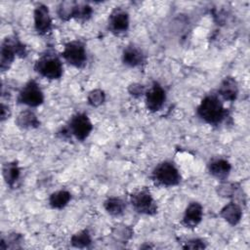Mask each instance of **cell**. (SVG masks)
<instances>
[{
    "label": "cell",
    "instance_id": "obj_1",
    "mask_svg": "<svg viewBox=\"0 0 250 250\" xmlns=\"http://www.w3.org/2000/svg\"><path fill=\"white\" fill-rule=\"evenodd\" d=\"M197 114L206 123L218 125L227 117L228 111L219 97L211 94L201 101L197 107Z\"/></svg>",
    "mask_w": 250,
    "mask_h": 250
},
{
    "label": "cell",
    "instance_id": "obj_2",
    "mask_svg": "<svg viewBox=\"0 0 250 250\" xmlns=\"http://www.w3.org/2000/svg\"><path fill=\"white\" fill-rule=\"evenodd\" d=\"M34 69L41 76L48 79H60L62 75L63 67L60 58L53 52H46L36 61Z\"/></svg>",
    "mask_w": 250,
    "mask_h": 250
},
{
    "label": "cell",
    "instance_id": "obj_3",
    "mask_svg": "<svg viewBox=\"0 0 250 250\" xmlns=\"http://www.w3.org/2000/svg\"><path fill=\"white\" fill-rule=\"evenodd\" d=\"M17 55L20 57H25V46L17 37L7 36L2 42L0 52V68L2 71L8 70Z\"/></svg>",
    "mask_w": 250,
    "mask_h": 250
},
{
    "label": "cell",
    "instance_id": "obj_4",
    "mask_svg": "<svg viewBox=\"0 0 250 250\" xmlns=\"http://www.w3.org/2000/svg\"><path fill=\"white\" fill-rule=\"evenodd\" d=\"M151 178L156 185L165 187H174L181 182V174L178 168L169 161L159 163L153 169Z\"/></svg>",
    "mask_w": 250,
    "mask_h": 250
},
{
    "label": "cell",
    "instance_id": "obj_5",
    "mask_svg": "<svg viewBox=\"0 0 250 250\" xmlns=\"http://www.w3.org/2000/svg\"><path fill=\"white\" fill-rule=\"evenodd\" d=\"M62 58L75 67H82L87 61L85 45L81 41H70L64 45L62 53Z\"/></svg>",
    "mask_w": 250,
    "mask_h": 250
},
{
    "label": "cell",
    "instance_id": "obj_6",
    "mask_svg": "<svg viewBox=\"0 0 250 250\" xmlns=\"http://www.w3.org/2000/svg\"><path fill=\"white\" fill-rule=\"evenodd\" d=\"M65 129L78 141H84L92 132L93 124L85 113H76L71 117Z\"/></svg>",
    "mask_w": 250,
    "mask_h": 250
},
{
    "label": "cell",
    "instance_id": "obj_7",
    "mask_svg": "<svg viewBox=\"0 0 250 250\" xmlns=\"http://www.w3.org/2000/svg\"><path fill=\"white\" fill-rule=\"evenodd\" d=\"M131 204L135 211L144 215H154L157 212V206L147 189H141L132 193Z\"/></svg>",
    "mask_w": 250,
    "mask_h": 250
},
{
    "label": "cell",
    "instance_id": "obj_8",
    "mask_svg": "<svg viewBox=\"0 0 250 250\" xmlns=\"http://www.w3.org/2000/svg\"><path fill=\"white\" fill-rule=\"evenodd\" d=\"M18 102L28 106H38L44 102V95L39 85L34 80H29L20 91Z\"/></svg>",
    "mask_w": 250,
    "mask_h": 250
},
{
    "label": "cell",
    "instance_id": "obj_9",
    "mask_svg": "<svg viewBox=\"0 0 250 250\" xmlns=\"http://www.w3.org/2000/svg\"><path fill=\"white\" fill-rule=\"evenodd\" d=\"M166 100V93L164 89L156 82L146 92V104L148 110L155 112L161 109Z\"/></svg>",
    "mask_w": 250,
    "mask_h": 250
},
{
    "label": "cell",
    "instance_id": "obj_10",
    "mask_svg": "<svg viewBox=\"0 0 250 250\" xmlns=\"http://www.w3.org/2000/svg\"><path fill=\"white\" fill-rule=\"evenodd\" d=\"M34 26L39 34H46L52 29V18L49 9L44 4H38L34 9Z\"/></svg>",
    "mask_w": 250,
    "mask_h": 250
},
{
    "label": "cell",
    "instance_id": "obj_11",
    "mask_svg": "<svg viewBox=\"0 0 250 250\" xmlns=\"http://www.w3.org/2000/svg\"><path fill=\"white\" fill-rule=\"evenodd\" d=\"M129 27V15L128 13L121 9L115 8L108 18V28L111 32L115 34L124 33Z\"/></svg>",
    "mask_w": 250,
    "mask_h": 250
},
{
    "label": "cell",
    "instance_id": "obj_12",
    "mask_svg": "<svg viewBox=\"0 0 250 250\" xmlns=\"http://www.w3.org/2000/svg\"><path fill=\"white\" fill-rule=\"evenodd\" d=\"M203 208L198 202H191L186 209L182 223L189 229L196 228L202 220Z\"/></svg>",
    "mask_w": 250,
    "mask_h": 250
},
{
    "label": "cell",
    "instance_id": "obj_13",
    "mask_svg": "<svg viewBox=\"0 0 250 250\" xmlns=\"http://www.w3.org/2000/svg\"><path fill=\"white\" fill-rule=\"evenodd\" d=\"M231 166L229 162L227 159L224 158H216L211 160V162L208 165V171L209 173L217 178L218 180L224 181L228 178L229 175Z\"/></svg>",
    "mask_w": 250,
    "mask_h": 250
},
{
    "label": "cell",
    "instance_id": "obj_14",
    "mask_svg": "<svg viewBox=\"0 0 250 250\" xmlns=\"http://www.w3.org/2000/svg\"><path fill=\"white\" fill-rule=\"evenodd\" d=\"M219 95L226 101L233 102L238 95V86L237 82L233 77H226L220 84Z\"/></svg>",
    "mask_w": 250,
    "mask_h": 250
},
{
    "label": "cell",
    "instance_id": "obj_15",
    "mask_svg": "<svg viewBox=\"0 0 250 250\" xmlns=\"http://www.w3.org/2000/svg\"><path fill=\"white\" fill-rule=\"evenodd\" d=\"M122 61L126 65L131 67H136L144 63L145 56L139 48L135 46H128L123 51Z\"/></svg>",
    "mask_w": 250,
    "mask_h": 250
},
{
    "label": "cell",
    "instance_id": "obj_16",
    "mask_svg": "<svg viewBox=\"0 0 250 250\" xmlns=\"http://www.w3.org/2000/svg\"><path fill=\"white\" fill-rule=\"evenodd\" d=\"M222 218L227 221L229 225H236L239 223L242 217V210L237 203L229 202L226 206H224L220 212Z\"/></svg>",
    "mask_w": 250,
    "mask_h": 250
},
{
    "label": "cell",
    "instance_id": "obj_17",
    "mask_svg": "<svg viewBox=\"0 0 250 250\" xmlns=\"http://www.w3.org/2000/svg\"><path fill=\"white\" fill-rule=\"evenodd\" d=\"M16 124L22 129H32L37 128L40 125V121L38 120L35 113L31 110H23L21 111L17 119Z\"/></svg>",
    "mask_w": 250,
    "mask_h": 250
},
{
    "label": "cell",
    "instance_id": "obj_18",
    "mask_svg": "<svg viewBox=\"0 0 250 250\" xmlns=\"http://www.w3.org/2000/svg\"><path fill=\"white\" fill-rule=\"evenodd\" d=\"M2 173L6 184L9 185L10 187H14L20 178L21 170L18 163L16 161H12L7 162L3 165Z\"/></svg>",
    "mask_w": 250,
    "mask_h": 250
},
{
    "label": "cell",
    "instance_id": "obj_19",
    "mask_svg": "<svg viewBox=\"0 0 250 250\" xmlns=\"http://www.w3.org/2000/svg\"><path fill=\"white\" fill-rule=\"evenodd\" d=\"M71 199V194L69 191L61 189L53 192L49 197V204L54 209H62L65 207Z\"/></svg>",
    "mask_w": 250,
    "mask_h": 250
},
{
    "label": "cell",
    "instance_id": "obj_20",
    "mask_svg": "<svg viewBox=\"0 0 250 250\" xmlns=\"http://www.w3.org/2000/svg\"><path fill=\"white\" fill-rule=\"evenodd\" d=\"M105 211L112 216H120L125 210V202L120 197H109L104 201Z\"/></svg>",
    "mask_w": 250,
    "mask_h": 250
},
{
    "label": "cell",
    "instance_id": "obj_21",
    "mask_svg": "<svg viewBox=\"0 0 250 250\" xmlns=\"http://www.w3.org/2000/svg\"><path fill=\"white\" fill-rule=\"evenodd\" d=\"M70 242L74 247H77V248L89 247L90 244L92 243L91 234L87 229L80 230L71 236Z\"/></svg>",
    "mask_w": 250,
    "mask_h": 250
},
{
    "label": "cell",
    "instance_id": "obj_22",
    "mask_svg": "<svg viewBox=\"0 0 250 250\" xmlns=\"http://www.w3.org/2000/svg\"><path fill=\"white\" fill-rule=\"evenodd\" d=\"M76 1H63L58 7V15L62 21H68L73 18Z\"/></svg>",
    "mask_w": 250,
    "mask_h": 250
},
{
    "label": "cell",
    "instance_id": "obj_23",
    "mask_svg": "<svg viewBox=\"0 0 250 250\" xmlns=\"http://www.w3.org/2000/svg\"><path fill=\"white\" fill-rule=\"evenodd\" d=\"M22 241V236L19 233H10L7 237L2 236L0 242V249L6 250L8 248H20L19 243Z\"/></svg>",
    "mask_w": 250,
    "mask_h": 250
},
{
    "label": "cell",
    "instance_id": "obj_24",
    "mask_svg": "<svg viewBox=\"0 0 250 250\" xmlns=\"http://www.w3.org/2000/svg\"><path fill=\"white\" fill-rule=\"evenodd\" d=\"M93 13V10L91 6H89L86 3H76V7L74 10L73 18L79 21H87L90 19L91 15Z\"/></svg>",
    "mask_w": 250,
    "mask_h": 250
},
{
    "label": "cell",
    "instance_id": "obj_25",
    "mask_svg": "<svg viewBox=\"0 0 250 250\" xmlns=\"http://www.w3.org/2000/svg\"><path fill=\"white\" fill-rule=\"evenodd\" d=\"M87 99H88V103L90 105L97 107L104 104V102L105 100V94L101 89H94L89 93Z\"/></svg>",
    "mask_w": 250,
    "mask_h": 250
},
{
    "label": "cell",
    "instance_id": "obj_26",
    "mask_svg": "<svg viewBox=\"0 0 250 250\" xmlns=\"http://www.w3.org/2000/svg\"><path fill=\"white\" fill-rule=\"evenodd\" d=\"M236 188H235V185L232 184V183H222L218 188H217V192L220 196H223V197H230L232 196L235 191H236Z\"/></svg>",
    "mask_w": 250,
    "mask_h": 250
},
{
    "label": "cell",
    "instance_id": "obj_27",
    "mask_svg": "<svg viewBox=\"0 0 250 250\" xmlns=\"http://www.w3.org/2000/svg\"><path fill=\"white\" fill-rule=\"evenodd\" d=\"M113 235L117 238V239H122V240H127L129 237H131L132 235V229L124 225H119L116 226L113 229Z\"/></svg>",
    "mask_w": 250,
    "mask_h": 250
},
{
    "label": "cell",
    "instance_id": "obj_28",
    "mask_svg": "<svg viewBox=\"0 0 250 250\" xmlns=\"http://www.w3.org/2000/svg\"><path fill=\"white\" fill-rule=\"evenodd\" d=\"M129 93L133 96V97H140L142 95H144L146 93V89L143 85L141 84H137V83H134V84H131L129 86V89H128Z\"/></svg>",
    "mask_w": 250,
    "mask_h": 250
},
{
    "label": "cell",
    "instance_id": "obj_29",
    "mask_svg": "<svg viewBox=\"0 0 250 250\" xmlns=\"http://www.w3.org/2000/svg\"><path fill=\"white\" fill-rule=\"evenodd\" d=\"M184 248L185 249H203L205 248V244L203 243L202 240L195 238V239H190L187 241Z\"/></svg>",
    "mask_w": 250,
    "mask_h": 250
},
{
    "label": "cell",
    "instance_id": "obj_30",
    "mask_svg": "<svg viewBox=\"0 0 250 250\" xmlns=\"http://www.w3.org/2000/svg\"><path fill=\"white\" fill-rule=\"evenodd\" d=\"M11 115V110L10 107L4 104H1V121H4L8 119Z\"/></svg>",
    "mask_w": 250,
    "mask_h": 250
}]
</instances>
